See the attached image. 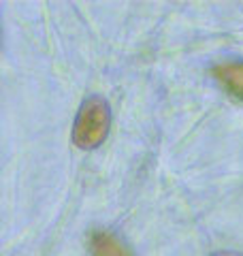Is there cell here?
<instances>
[{
	"label": "cell",
	"instance_id": "cell-3",
	"mask_svg": "<svg viewBox=\"0 0 243 256\" xmlns=\"http://www.w3.org/2000/svg\"><path fill=\"white\" fill-rule=\"evenodd\" d=\"M216 77L232 96L243 98V64L241 62H226L222 66H218Z\"/></svg>",
	"mask_w": 243,
	"mask_h": 256
},
{
	"label": "cell",
	"instance_id": "cell-1",
	"mask_svg": "<svg viewBox=\"0 0 243 256\" xmlns=\"http://www.w3.org/2000/svg\"><path fill=\"white\" fill-rule=\"evenodd\" d=\"M111 124V114L107 100L100 96H90L81 105L75 126H72V141L81 150H94L107 139Z\"/></svg>",
	"mask_w": 243,
	"mask_h": 256
},
{
	"label": "cell",
	"instance_id": "cell-2",
	"mask_svg": "<svg viewBox=\"0 0 243 256\" xmlns=\"http://www.w3.org/2000/svg\"><path fill=\"white\" fill-rule=\"evenodd\" d=\"M90 252L92 256H134L124 242L107 230H94L90 237Z\"/></svg>",
	"mask_w": 243,
	"mask_h": 256
},
{
	"label": "cell",
	"instance_id": "cell-4",
	"mask_svg": "<svg viewBox=\"0 0 243 256\" xmlns=\"http://www.w3.org/2000/svg\"><path fill=\"white\" fill-rule=\"evenodd\" d=\"M216 256H234V254H216Z\"/></svg>",
	"mask_w": 243,
	"mask_h": 256
}]
</instances>
